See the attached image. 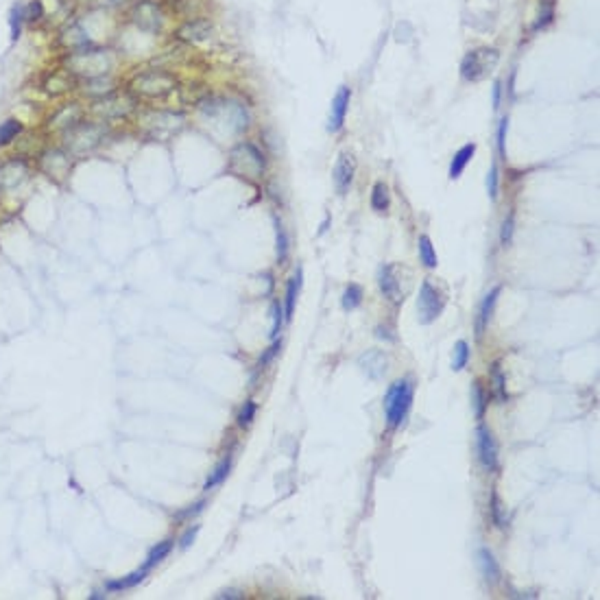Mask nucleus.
<instances>
[{
	"instance_id": "nucleus-38",
	"label": "nucleus",
	"mask_w": 600,
	"mask_h": 600,
	"mask_svg": "<svg viewBox=\"0 0 600 600\" xmlns=\"http://www.w3.org/2000/svg\"><path fill=\"white\" fill-rule=\"evenodd\" d=\"M275 249H278V262L282 264L288 256V234L278 219H275Z\"/></svg>"
},
{
	"instance_id": "nucleus-17",
	"label": "nucleus",
	"mask_w": 600,
	"mask_h": 600,
	"mask_svg": "<svg viewBox=\"0 0 600 600\" xmlns=\"http://www.w3.org/2000/svg\"><path fill=\"white\" fill-rule=\"evenodd\" d=\"M40 168L51 179H64L70 175V155L64 149H48L40 155Z\"/></svg>"
},
{
	"instance_id": "nucleus-14",
	"label": "nucleus",
	"mask_w": 600,
	"mask_h": 600,
	"mask_svg": "<svg viewBox=\"0 0 600 600\" xmlns=\"http://www.w3.org/2000/svg\"><path fill=\"white\" fill-rule=\"evenodd\" d=\"M31 168L22 158H11L0 164V190H16L29 179Z\"/></svg>"
},
{
	"instance_id": "nucleus-41",
	"label": "nucleus",
	"mask_w": 600,
	"mask_h": 600,
	"mask_svg": "<svg viewBox=\"0 0 600 600\" xmlns=\"http://www.w3.org/2000/svg\"><path fill=\"white\" fill-rule=\"evenodd\" d=\"M271 315H273V328H271V339L275 341L282 332V323H284V306L280 302H273L271 306Z\"/></svg>"
},
{
	"instance_id": "nucleus-22",
	"label": "nucleus",
	"mask_w": 600,
	"mask_h": 600,
	"mask_svg": "<svg viewBox=\"0 0 600 600\" xmlns=\"http://www.w3.org/2000/svg\"><path fill=\"white\" fill-rule=\"evenodd\" d=\"M358 365L363 367V371L367 374V378H371V380H380V378H384V374H387L389 358H387V354L380 352V350H369V352H365L363 356H360Z\"/></svg>"
},
{
	"instance_id": "nucleus-23",
	"label": "nucleus",
	"mask_w": 600,
	"mask_h": 600,
	"mask_svg": "<svg viewBox=\"0 0 600 600\" xmlns=\"http://www.w3.org/2000/svg\"><path fill=\"white\" fill-rule=\"evenodd\" d=\"M500 293H502V286H494L485 295L483 304H480V308H478V317H476V336H478V339H483V334H485L489 321H491V315H494V308H496V302H498Z\"/></svg>"
},
{
	"instance_id": "nucleus-3",
	"label": "nucleus",
	"mask_w": 600,
	"mask_h": 600,
	"mask_svg": "<svg viewBox=\"0 0 600 600\" xmlns=\"http://www.w3.org/2000/svg\"><path fill=\"white\" fill-rule=\"evenodd\" d=\"M179 86L175 75L166 70H144L129 81V92L136 96V101H158L173 94Z\"/></svg>"
},
{
	"instance_id": "nucleus-9",
	"label": "nucleus",
	"mask_w": 600,
	"mask_h": 600,
	"mask_svg": "<svg viewBox=\"0 0 600 600\" xmlns=\"http://www.w3.org/2000/svg\"><path fill=\"white\" fill-rule=\"evenodd\" d=\"M500 64V51L491 46H480L470 51L461 62V77L465 81H483Z\"/></svg>"
},
{
	"instance_id": "nucleus-51",
	"label": "nucleus",
	"mask_w": 600,
	"mask_h": 600,
	"mask_svg": "<svg viewBox=\"0 0 600 600\" xmlns=\"http://www.w3.org/2000/svg\"><path fill=\"white\" fill-rule=\"evenodd\" d=\"M216 598H236V600H240V598H245V594L240 590H223L221 594H216Z\"/></svg>"
},
{
	"instance_id": "nucleus-50",
	"label": "nucleus",
	"mask_w": 600,
	"mask_h": 600,
	"mask_svg": "<svg viewBox=\"0 0 600 600\" xmlns=\"http://www.w3.org/2000/svg\"><path fill=\"white\" fill-rule=\"evenodd\" d=\"M203 507H206V502L201 500V502H197V504H192V507H190V509H186L184 513H179L177 518H179V520H184V518H192V515L201 513V511H203Z\"/></svg>"
},
{
	"instance_id": "nucleus-10",
	"label": "nucleus",
	"mask_w": 600,
	"mask_h": 600,
	"mask_svg": "<svg viewBox=\"0 0 600 600\" xmlns=\"http://www.w3.org/2000/svg\"><path fill=\"white\" fill-rule=\"evenodd\" d=\"M443 308H446V297L441 295L439 288L432 284L430 280H424L419 286V295H417V319L422 326H430L435 323Z\"/></svg>"
},
{
	"instance_id": "nucleus-15",
	"label": "nucleus",
	"mask_w": 600,
	"mask_h": 600,
	"mask_svg": "<svg viewBox=\"0 0 600 600\" xmlns=\"http://www.w3.org/2000/svg\"><path fill=\"white\" fill-rule=\"evenodd\" d=\"M354 175H356V158H354V153L343 151L339 155V160H336V164H334V171H332L334 188H336V192H339L341 197L347 195V190L352 188Z\"/></svg>"
},
{
	"instance_id": "nucleus-8",
	"label": "nucleus",
	"mask_w": 600,
	"mask_h": 600,
	"mask_svg": "<svg viewBox=\"0 0 600 600\" xmlns=\"http://www.w3.org/2000/svg\"><path fill=\"white\" fill-rule=\"evenodd\" d=\"M136 96L131 94L129 90L127 92H110L105 96H99V99H94L90 112L92 116L99 120V123H112V120H125L129 118L131 114L136 112Z\"/></svg>"
},
{
	"instance_id": "nucleus-18",
	"label": "nucleus",
	"mask_w": 600,
	"mask_h": 600,
	"mask_svg": "<svg viewBox=\"0 0 600 600\" xmlns=\"http://www.w3.org/2000/svg\"><path fill=\"white\" fill-rule=\"evenodd\" d=\"M350 101H352V90L347 86H341L336 90L332 105H330V120H328V131L330 134H339L345 127V118L347 110H350Z\"/></svg>"
},
{
	"instance_id": "nucleus-39",
	"label": "nucleus",
	"mask_w": 600,
	"mask_h": 600,
	"mask_svg": "<svg viewBox=\"0 0 600 600\" xmlns=\"http://www.w3.org/2000/svg\"><path fill=\"white\" fill-rule=\"evenodd\" d=\"M489 511H491V520H494V524H496L498 528H504V526H507V513H504V507H502V502H500V498H498L496 491H494V494H491Z\"/></svg>"
},
{
	"instance_id": "nucleus-44",
	"label": "nucleus",
	"mask_w": 600,
	"mask_h": 600,
	"mask_svg": "<svg viewBox=\"0 0 600 600\" xmlns=\"http://www.w3.org/2000/svg\"><path fill=\"white\" fill-rule=\"evenodd\" d=\"M498 184H500L498 166H496V164H491L489 173H487V192H489L491 201H496V199H498Z\"/></svg>"
},
{
	"instance_id": "nucleus-40",
	"label": "nucleus",
	"mask_w": 600,
	"mask_h": 600,
	"mask_svg": "<svg viewBox=\"0 0 600 600\" xmlns=\"http://www.w3.org/2000/svg\"><path fill=\"white\" fill-rule=\"evenodd\" d=\"M256 413H258L256 402H254V400H247V402L243 404V408H240V413H238V426H240V428H249L251 424H254Z\"/></svg>"
},
{
	"instance_id": "nucleus-32",
	"label": "nucleus",
	"mask_w": 600,
	"mask_h": 600,
	"mask_svg": "<svg viewBox=\"0 0 600 600\" xmlns=\"http://www.w3.org/2000/svg\"><path fill=\"white\" fill-rule=\"evenodd\" d=\"M171 550H173V539H164V542H160L158 546L151 548L149 557H147V561H144L142 568L151 572L155 566H158V563H162L168 555H171Z\"/></svg>"
},
{
	"instance_id": "nucleus-43",
	"label": "nucleus",
	"mask_w": 600,
	"mask_h": 600,
	"mask_svg": "<svg viewBox=\"0 0 600 600\" xmlns=\"http://www.w3.org/2000/svg\"><path fill=\"white\" fill-rule=\"evenodd\" d=\"M280 350H282V341H278V339H275V341H273V345L269 347V350L260 356L258 365H256V371H264V369H267V365L271 363V360H273L275 356L280 354Z\"/></svg>"
},
{
	"instance_id": "nucleus-30",
	"label": "nucleus",
	"mask_w": 600,
	"mask_h": 600,
	"mask_svg": "<svg viewBox=\"0 0 600 600\" xmlns=\"http://www.w3.org/2000/svg\"><path fill=\"white\" fill-rule=\"evenodd\" d=\"M487 406H489V393L483 389V384L474 380L472 382V408H474V415H476L478 422L480 419H485Z\"/></svg>"
},
{
	"instance_id": "nucleus-52",
	"label": "nucleus",
	"mask_w": 600,
	"mask_h": 600,
	"mask_svg": "<svg viewBox=\"0 0 600 600\" xmlns=\"http://www.w3.org/2000/svg\"><path fill=\"white\" fill-rule=\"evenodd\" d=\"M500 96H502V83L496 81L494 83V99H491V101H494V110H498V107H500Z\"/></svg>"
},
{
	"instance_id": "nucleus-46",
	"label": "nucleus",
	"mask_w": 600,
	"mask_h": 600,
	"mask_svg": "<svg viewBox=\"0 0 600 600\" xmlns=\"http://www.w3.org/2000/svg\"><path fill=\"white\" fill-rule=\"evenodd\" d=\"M42 18H44V3H42V0H31V3L27 5V22L35 24V22H40Z\"/></svg>"
},
{
	"instance_id": "nucleus-31",
	"label": "nucleus",
	"mask_w": 600,
	"mask_h": 600,
	"mask_svg": "<svg viewBox=\"0 0 600 600\" xmlns=\"http://www.w3.org/2000/svg\"><path fill=\"white\" fill-rule=\"evenodd\" d=\"M230 470H232V456L227 454L225 459L214 467V472L210 474V478L206 480V485H203V489L206 491H212L214 487H219L225 483V478L230 476Z\"/></svg>"
},
{
	"instance_id": "nucleus-26",
	"label": "nucleus",
	"mask_w": 600,
	"mask_h": 600,
	"mask_svg": "<svg viewBox=\"0 0 600 600\" xmlns=\"http://www.w3.org/2000/svg\"><path fill=\"white\" fill-rule=\"evenodd\" d=\"M474 153H476V144H474V142L465 144V147H461L459 151L454 153V158H452V162H450V171H448L450 179H459V177L463 175L465 166L472 162Z\"/></svg>"
},
{
	"instance_id": "nucleus-21",
	"label": "nucleus",
	"mask_w": 600,
	"mask_h": 600,
	"mask_svg": "<svg viewBox=\"0 0 600 600\" xmlns=\"http://www.w3.org/2000/svg\"><path fill=\"white\" fill-rule=\"evenodd\" d=\"M90 44H92L90 35L79 22H70V24H66L62 31H59V46H64L66 53L79 51V48L90 46Z\"/></svg>"
},
{
	"instance_id": "nucleus-47",
	"label": "nucleus",
	"mask_w": 600,
	"mask_h": 600,
	"mask_svg": "<svg viewBox=\"0 0 600 600\" xmlns=\"http://www.w3.org/2000/svg\"><path fill=\"white\" fill-rule=\"evenodd\" d=\"M507 129H509V118H502L498 125V151L504 160H507Z\"/></svg>"
},
{
	"instance_id": "nucleus-5",
	"label": "nucleus",
	"mask_w": 600,
	"mask_h": 600,
	"mask_svg": "<svg viewBox=\"0 0 600 600\" xmlns=\"http://www.w3.org/2000/svg\"><path fill=\"white\" fill-rule=\"evenodd\" d=\"M227 168H230V173L247 179V182H260L267 171V162H264V153L254 142H238L230 151Z\"/></svg>"
},
{
	"instance_id": "nucleus-6",
	"label": "nucleus",
	"mask_w": 600,
	"mask_h": 600,
	"mask_svg": "<svg viewBox=\"0 0 600 600\" xmlns=\"http://www.w3.org/2000/svg\"><path fill=\"white\" fill-rule=\"evenodd\" d=\"M138 120H140L138 125L142 127L144 134L151 140H160V142H168L186 125V118L182 114L168 112V110H144Z\"/></svg>"
},
{
	"instance_id": "nucleus-7",
	"label": "nucleus",
	"mask_w": 600,
	"mask_h": 600,
	"mask_svg": "<svg viewBox=\"0 0 600 600\" xmlns=\"http://www.w3.org/2000/svg\"><path fill=\"white\" fill-rule=\"evenodd\" d=\"M413 382L408 378L395 380L391 387L384 393V419H387L389 428H400L404 424V419L413 406Z\"/></svg>"
},
{
	"instance_id": "nucleus-33",
	"label": "nucleus",
	"mask_w": 600,
	"mask_h": 600,
	"mask_svg": "<svg viewBox=\"0 0 600 600\" xmlns=\"http://www.w3.org/2000/svg\"><path fill=\"white\" fill-rule=\"evenodd\" d=\"M363 297H365V293H363V286L360 284H350L343 291V297H341V306H343V310L345 312H352V310H356L360 304H363Z\"/></svg>"
},
{
	"instance_id": "nucleus-29",
	"label": "nucleus",
	"mask_w": 600,
	"mask_h": 600,
	"mask_svg": "<svg viewBox=\"0 0 600 600\" xmlns=\"http://www.w3.org/2000/svg\"><path fill=\"white\" fill-rule=\"evenodd\" d=\"M417 251H419V262L424 264L426 269H437V251H435V245H432L430 236L422 234L417 240Z\"/></svg>"
},
{
	"instance_id": "nucleus-28",
	"label": "nucleus",
	"mask_w": 600,
	"mask_h": 600,
	"mask_svg": "<svg viewBox=\"0 0 600 600\" xmlns=\"http://www.w3.org/2000/svg\"><path fill=\"white\" fill-rule=\"evenodd\" d=\"M147 574H149V570L140 568V570H136L134 574L123 576V579H118V581H107V583H105V590H107V592H125V590H131V587L140 585L144 579H147Z\"/></svg>"
},
{
	"instance_id": "nucleus-45",
	"label": "nucleus",
	"mask_w": 600,
	"mask_h": 600,
	"mask_svg": "<svg viewBox=\"0 0 600 600\" xmlns=\"http://www.w3.org/2000/svg\"><path fill=\"white\" fill-rule=\"evenodd\" d=\"M513 225H515V214L509 212L507 219L502 221V230H500V243L507 247L511 245V238H513Z\"/></svg>"
},
{
	"instance_id": "nucleus-20",
	"label": "nucleus",
	"mask_w": 600,
	"mask_h": 600,
	"mask_svg": "<svg viewBox=\"0 0 600 600\" xmlns=\"http://www.w3.org/2000/svg\"><path fill=\"white\" fill-rule=\"evenodd\" d=\"M81 118H83L81 105L79 103H66V105L59 107V110L51 118H48V129L62 131V134H64L66 129H70V127H75L77 123H81Z\"/></svg>"
},
{
	"instance_id": "nucleus-49",
	"label": "nucleus",
	"mask_w": 600,
	"mask_h": 600,
	"mask_svg": "<svg viewBox=\"0 0 600 600\" xmlns=\"http://www.w3.org/2000/svg\"><path fill=\"white\" fill-rule=\"evenodd\" d=\"M197 533H199V526H190L188 531L182 535V539H179V546L182 548H188L192 542H195V537H197Z\"/></svg>"
},
{
	"instance_id": "nucleus-2",
	"label": "nucleus",
	"mask_w": 600,
	"mask_h": 600,
	"mask_svg": "<svg viewBox=\"0 0 600 600\" xmlns=\"http://www.w3.org/2000/svg\"><path fill=\"white\" fill-rule=\"evenodd\" d=\"M197 110L208 120L223 123L230 134H243L249 127V114L247 107L232 99H219V96H206L197 101Z\"/></svg>"
},
{
	"instance_id": "nucleus-35",
	"label": "nucleus",
	"mask_w": 600,
	"mask_h": 600,
	"mask_svg": "<svg viewBox=\"0 0 600 600\" xmlns=\"http://www.w3.org/2000/svg\"><path fill=\"white\" fill-rule=\"evenodd\" d=\"M389 203H391V199H389L387 184L378 182L374 188H371V208H374L378 214H384L389 210Z\"/></svg>"
},
{
	"instance_id": "nucleus-36",
	"label": "nucleus",
	"mask_w": 600,
	"mask_h": 600,
	"mask_svg": "<svg viewBox=\"0 0 600 600\" xmlns=\"http://www.w3.org/2000/svg\"><path fill=\"white\" fill-rule=\"evenodd\" d=\"M470 358H472L470 345H467V341H459L454 345V352H452V369L463 371L467 367V363H470Z\"/></svg>"
},
{
	"instance_id": "nucleus-4",
	"label": "nucleus",
	"mask_w": 600,
	"mask_h": 600,
	"mask_svg": "<svg viewBox=\"0 0 600 600\" xmlns=\"http://www.w3.org/2000/svg\"><path fill=\"white\" fill-rule=\"evenodd\" d=\"M107 127L105 123H77L64 131V151L70 158H86L105 140Z\"/></svg>"
},
{
	"instance_id": "nucleus-19",
	"label": "nucleus",
	"mask_w": 600,
	"mask_h": 600,
	"mask_svg": "<svg viewBox=\"0 0 600 600\" xmlns=\"http://www.w3.org/2000/svg\"><path fill=\"white\" fill-rule=\"evenodd\" d=\"M210 33H212V22L203 18H195V20L184 22L182 27L177 29V40H182L186 44H201L210 38Z\"/></svg>"
},
{
	"instance_id": "nucleus-1",
	"label": "nucleus",
	"mask_w": 600,
	"mask_h": 600,
	"mask_svg": "<svg viewBox=\"0 0 600 600\" xmlns=\"http://www.w3.org/2000/svg\"><path fill=\"white\" fill-rule=\"evenodd\" d=\"M64 66L75 75L79 81L86 79H96V77H107L112 75L116 68V57L110 48L103 46H83L79 51H72L66 55Z\"/></svg>"
},
{
	"instance_id": "nucleus-24",
	"label": "nucleus",
	"mask_w": 600,
	"mask_h": 600,
	"mask_svg": "<svg viewBox=\"0 0 600 600\" xmlns=\"http://www.w3.org/2000/svg\"><path fill=\"white\" fill-rule=\"evenodd\" d=\"M478 568H480V574L485 576V581L489 585H498L500 579H502V570L498 566V561L494 557V552H491L489 548H480L478 550Z\"/></svg>"
},
{
	"instance_id": "nucleus-13",
	"label": "nucleus",
	"mask_w": 600,
	"mask_h": 600,
	"mask_svg": "<svg viewBox=\"0 0 600 600\" xmlns=\"http://www.w3.org/2000/svg\"><path fill=\"white\" fill-rule=\"evenodd\" d=\"M476 452H478L480 465H483L487 472L498 470V446H496L494 435H491V430L485 424H480L476 428Z\"/></svg>"
},
{
	"instance_id": "nucleus-27",
	"label": "nucleus",
	"mask_w": 600,
	"mask_h": 600,
	"mask_svg": "<svg viewBox=\"0 0 600 600\" xmlns=\"http://www.w3.org/2000/svg\"><path fill=\"white\" fill-rule=\"evenodd\" d=\"M299 288H302V269H297V273L293 275L291 280H288V286H286V299H284V317H286V321L291 319L293 312H295Z\"/></svg>"
},
{
	"instance_id": "nucleus-11",
	"label": "nucleus",
	"mask_w": 600,
	"mask_h": 600,
	"mask_svg": "<svg viewBox=\"0 0 600 600\" xmlns=\"http://www.w3.org/2000/svg\"><path fill=\"white\" fill-rule=\"evenodd\" d=\"M131 22H134L140 31L155 35L164 27V11L158 3H153V0H138V3L131 7Z\"/></svg>"
},
{
	"instance_id": "nucleus-25",
	"label": "nucleus",
	"mask_w": 600,
	"mask_h": 600,
	"mask_svg": "<svg viewBox=\"0 0 600 600\" xmlns=\"http://www.w3.org/2000/svg\"><path fill=\"white\" fill-rule=\"evenodd\" d=\"M9 38L11 42H18L22 38V29L27 24V5L22 3H14V7L9 9Z\"/></svg>"
},
{
	"instance_id": "nucleus-16",
	"label": "nucleus",
	"mask_w": 600,
	"mask_h": 600,
	"mask_svg": "<svg viewBox=\"0 0 600 600\" xmlns=\"http://www.w3.org/2000/svg\"><path fill=\"white\" fill-rule=\"evenodd\" d=\"M378 286H380V293L384 295V299L391 304H402L404 297H402V284L398 278V267L395 264H382L380 271H378Z\"/></svg>"
},
{
	"instance_id": "nucleus-48",
	"label": "nucleus",
	"mask_w": 600,
	"mask_h": 600,
	"mask_svg": "<svg viewBox=\"0 0 600 600\" xmlns=\"http://www.w3.org/2000/svg\"><path fill=\"white\" fill-rule=\"evenodd\" d=\"M88 7H99V9H110V7H118L127 3V0H83Z\"/></svg>"
},
{
	"instance_id": "nucleus-42",
	"label": "nucleus",
	"mask_w": 600,
	"mask_h": 600,
	"mask_svg": "<svg viewBox=\"0 0 600 600\" xmlns=\"http://www.w3.org/2000/svg\"><path fill=\"white\" fill-rule=\"evenodd\" d=\"M552 18H555V7H552L550 0H542V7H539V18L535 22V29H544L546 24L552 22Z\"/></svg>"
},
{
	"instance_id": "nucleus-34",
	"label": "nucleus",
	"mask_w": 600,
	"mask_h": 600,
	"mask_svg": "<svg viewBox=\"0 0 600 600\" xmlns=\"http://www.w3.org/2000/svg\"><path fill=\"white\" fill-rule=\"evenodd\" d=\"M24 125L18 118H7L5 123H0V147H7V144L14 142L22 134Z\"/></svg>"
},
{
	"instance_id": "nucleus-12",
	"label": "nucleus",
	"mask_w": 600,
	"mask_h": 600,
	"mask_svg": "<svg viewBox=\"0 0 600 600\" xmlns=\"http://www.w3.org/2000/svg\"><path fill=\"white\" fill-rule=\"evenodd\" d=\"M77 88H79V79L72 75L66 66L46 72L44 79H42V90L48 96H64V94L77 90Z\"/></svg>"
},
{
	"instance_id": "nucleus-37",
	"label": "nucleus",
	"mask_w": 600,
	"mask_h": 600,
	"mask_svg": "<svg viewBox=\"0 0 600 600\" xmlns=\"http://www.w3.org/2000/svg\"><path fill=\"white\" fill-rule=\"evenodd\" d=\"M507 380H504V374H502V369H500V363H494L491 365V384H494V393H496V398L504 404V402H509V393H507V384H504Z\"/></svg>"
}]
</instances>
